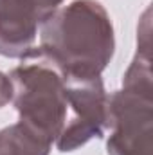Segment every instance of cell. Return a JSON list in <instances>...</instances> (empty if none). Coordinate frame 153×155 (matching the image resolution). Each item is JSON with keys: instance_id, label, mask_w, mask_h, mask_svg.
I'll list each match as a JSON object with an SVG mask.
<instances>
[{"instance_id": "5b68a950", "label": "cell", "mask_w": 153, "mask_h": 155, "mask_svg": "<svg viewBox=\"0 0 153 155\" xmlns=\"http://www.w3.org/2000/svg\"><path fill=\"white\" fill-rule=\"evenodd\" d=\"M45 20L33 0H0V54L25 58L34 49L38 29Z\"/></svg>"}, {"instance_id": "ba28073f", "label": "cell", "mask_w": 153, "mask_h": 155, "mask_svg": "<svg viewBox=\"0 0 153 155\" xmlns=\"http://www.w3.org/2000/svg\"><path fill=\"white\" fill-rule=\"evenodd\" d=\"M151 22H150V7L142 15V22L137 29V52L151 56Z\"/></svg>"}, {"instance_id": "7a4b0ae2", "label": "cell", "mask_w": 153, "mask_h": 155, "mask_svg": "<svg viewBox=\"0 0 153 155\" xmlns=\"http://www.w3.org/2000/svg\"><path fill=\"white\" fill-rule=\"evenodd\" d=\"M7 76L13 85L11 101L20 117L18 123L40 139L54 144L69 112L61 72L33 49Z\"/></svg>"}, {"instance_id": "277c9868", "label": "cell", "mask_w": 153, "mask_h": 155, "mask_svg": "<svg viewBox=\"0 0 153 155\" xmlns=\"http://www.w3.org/2000/svg\"><path fill=\"white\" fill-rule=\"evenodd\" d=\"M108 155H151L153 96L115 90L108 96Z\"/></svg>"}, {"instance_id": "30bf717a", "label": "cell", "mask_w": 153, "mask_h": 155, "mask_svg": "<svg viewBox=\"0 0 153 155\" xmlns=\"http://www.w3.org/2000/svg\"><path fill=\"white\" fill-rule=\"evenodd\" d=\"M33 2L40 7V11L43 13V16H45V18H49L56 9H60V7H61V4H63L65 0H33Z\"/></svg>"}, {"instance_id": "8992f818", "label": "cell", "mask_w": 153, "mask_h": 155, "mask_svg": "<svg viewBox=\"0 0 153 155\" xmlns=\"http://www.w3.org/2000/svg\"><path fill=\"white\" fill-rule=\"evenodd\" d=\"M52 144L15 123L0 130V155H49Z\"/></svg>"}, {"instance_id": "52a82bcc", "label": "cell", "mask_w": 153, "mask_h": 155, "mask_svg": "<svg viewBox=\"0 0 153 155\" xmlns=\"http://www.w3.org/2000/svg\"><path fill=\"white\" fill-rule=\"evenodd\" d=\"M122 88L153 96L151 56L137 52L122 76Z\"/></svg>"}, {"instance_id": "6da1fadb", "label": "cell", "mask_w": 153, "mask_h": 155, "mask_svg": "<svg viewBox=\"0 0 153 155\" xmlns=\"http://www.w3.org/2000/svg\"><path fill=\"white\" fill-rule=\"evenodd\" d=\"M34 52L61 76H101L115 52L112 18L97 0H74L40 25Z\"/></svg>"}, {"instance_id": "3957f363", "label": "cell", "mask_w": 153, "mask_h": 155, "mask_svg": "<svg viewBox=\"0 0 153 155\" xmlns=\"http://www.w3.org/2000/svg\"><path fill=\"white\" fill-rule=\"evenodd\" d=\"M67 107L72 119L65 123L56 139V148L63 153L76 152L94 137H103L106 130L108 94L101 76H63Z\"/></svg>"}, {"instance_id": "9c48e42d", "label": "cell", "mask_w": 153, "mask_h": 155, "mask_svg": "<svg viewBox=\"0 0 153 155\" xmlns=\"http://www.w3.org/2000/svg\"><path fill=\"white\" fill-rule=\"evenodd\" d=\"M13 97V85L7 74L0 72V108L5 107Z\"/></svg>"}]
</instances>
